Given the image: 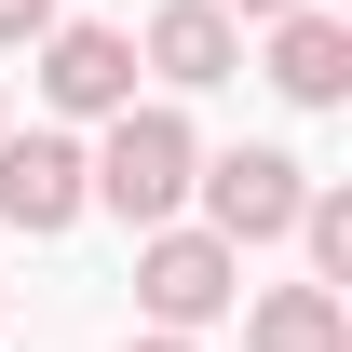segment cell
I'll return each mask as SVG.
<instances>
[{"label": "cell", "mask_w": 352, "mask_h": 352, "mask_svg": "<svg viewBox=\"0 0 352 352\" xmlns=\"http://www.w3.org/2000/svg\"><path fill=\"white\" fill-rule=\"evenodd\" d=\"M217 14H230V28H271V14H298V0H217Z\"/></svg>", "instance_id": "obj_11"}, {"label": "cell", "mask_w": 352, "mask_h": 352, "mask_svg": "<svg viewBox=\"0 0 352 352\" xmlns=\"http://www.w3.org/2000/svg\"><path fill=\"white\" fill-rule=\"evenodd\" d=\"M135 298H149V325L204 339V325L244 298V244H217V230H190V217H149L135 230Z\"/></svg>", "instance_id": "obj_2"}, {"label": "cell", "mask_w": 352, "mask_h": 352, "mask_svg": "<svg viewBox=\"0 0 352 352\" xmlns=\"http://www.w3.org/2000/svg\"><path fill=\"white\" fill-rule=\"evenodd\" d=\"M28 54H41V109H54V122H109V109H135V28L54 14Z\"/></svg>", "instance_id": "obj_4"}, {"label": "cell", "mask_w": 352, "mask_h": 352, "mask_svg": "<svg viewBox=\"0 0 352 352\" xmlns=\"http://www.w3.org/2000/svg\"><path fill=\"white\" fill-rule=\"evenodd\" d=\"M95 204L82 176V135H14L0 122V230H28V244H54V230Z\"/></svg>", "instance_id": "obj_5"}, {"label": "cell", "mask_w": 352, "mask_h": 352, "mask_svg": "<svg viewBox=\"0 0 352 352\" xmlns=\"http://www.w3.org/2000/svg\"><path fill=\"white\" fill-rule=\"evenodd\" d=\"M54 14H68V0H0V54H14V41H41Z\"/></svg>", "instance_id": "obj_10"}, {"label": "cell", "mask_w": 352, "mask_h": 352, "mask_svg": "<svg viewBox=\"0 0 352 352\" xmlns=\"http://www.w3.org/2000/svg\"><path fill=\"white\" fill-rule=\"evenodd\" d=\"M122 352H204V339H176V325H149V339H122Z\"/></svg>", "instance_id": "obj_12"}, {"label": "cell", "mask_w": 352, "mask_h": 352, "mask_svg": "<svg viewBox=\"0 0 352 352\" xmlns=\"http://www.w3.org/2000/svg\"><path fill=\"white\" fill-rule=\"evenodd\" d=\"M298 244H311V285H352V190H298Z\"/></svg>", "instance_id": "obj_9"}, {"label": "cell", "mask_w": 352, "mask_h": 352, "mask_svg": "<svg viewBox=\"0 0 352 352\" xmlns=\"http://www.w3.org/2000/svg\"><path fill=\"white\" fill-rule=\"evenodd\" d=\"M190 163H204V135H190V109H176V95H135V109H109V122H95V149H82L95 204H109L122 230L176 217V204H190Z\"/></svg>", "instance_id": "obj_1"}, {"label": "cell", "mask_w": 352, "mask_h": 352, "mask_svg": "<svg viewBox=\"0 0 352 352\" xmlns=\"http://www.w3.org/2000/svg\"><path fill=\"white\" fill-rule=\"evenodd\" d=\"M271 82L298 95V109H339V95H352V28L325 14V0L271 14Z\"/></svg>", "instance_id": "obj_7"}, {"label": "cell", "mask_w": 352, "mask_h": 352, "mask_svg": "<svg viewBox=\"0 0 352 352\" xmlns=\"http://www.w3.org/2000/svg\"><path fill=\"white\" fill-rule=\"evenodd\" d=\"M135 68H163V95H217L244 68V28H230L217 0H163L149 28H135Z\"/></svg>", "instance_id": "obj_6"}, {"label": "cell", "mask_w": 352, "mask_h": 352, "mask_svg": "<svg viewBox=\"0 0 352 352\" xmlns=\"http://www.w3.org/2000/svg\"><path fill=\"white\" fill-rule=\"evenodd\" d=\"M244 352H352L339 285H258L244 298Z\"/></svg>", "instance_id": "obj_8"}, {"label": "cell", "mask_w": 352, "mask_h": 352, "mask_svg": "<svg viewBox=\"0 0 352 352\" xmlns=\"http://www.w3.org/2000/svg\"><path fill=\"white\" fill-rule=\"evenodd\" d=\"M298 190H311L298 149H204V163H190V204H204L217 244H285V230H298Z\"/></svg>", "instance_id": "obj_3"}]
</instances>
